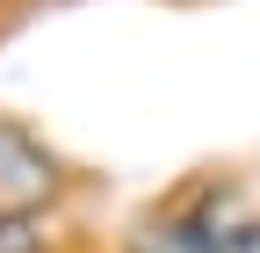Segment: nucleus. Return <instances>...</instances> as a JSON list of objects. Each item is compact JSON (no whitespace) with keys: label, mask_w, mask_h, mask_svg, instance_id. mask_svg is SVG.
<instances>
[{"label":"nucleus","mask_w":260,"mask_h":253,"mask_svg":"<svg viewBox=\"0 0 260 253\" xmlns=\"http://www.w3.org/2000/svg\"><path fill=\"white\" fill-rule=\"evenodd\" d=\"M65 196H73V167H65L22 116L0 109V217H44Z\"/></svg>","instance_id":"f257e3e1"},{"label":"nucleus","mask_w":260,"mask_h":253,"mask_svg":"<svg viewBox=\"0 0 260 253\" xmlns=\"http://www.w3.org/2000/svg\"><path fill=\"white\" fill-rule=\"evenodd\" d=\"M0 253H73L44 217H0Z\"/></svg>","instance_id":"f03ea898"}]
</instances>
